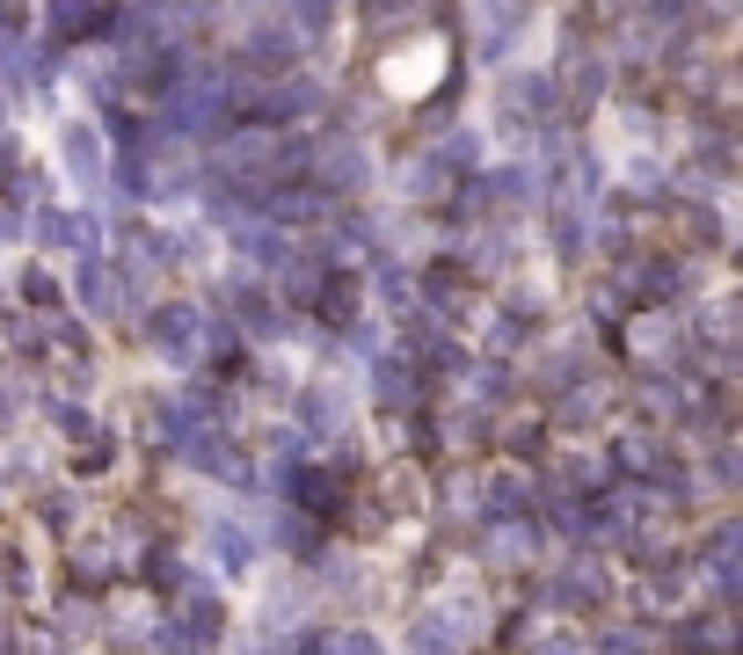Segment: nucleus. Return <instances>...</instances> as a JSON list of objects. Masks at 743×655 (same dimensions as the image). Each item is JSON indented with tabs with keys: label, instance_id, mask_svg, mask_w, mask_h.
Returning a JSON list of instances; mask_svg holds the SVG:
<instances>
[{
	"label": "nucleus",
	"instance_id": "7",
	"mask_svg": "<svg viewBox=\"0 0 743 655\" xmlns=\"http://www.w3.org/2000/svg\"><path fill=\"white\" fill-rule=\"evenodd\" d=\"M30 233L44 248H87V219H81V211H37Z\"/></svg>",
	"mask_w": 743,
	"mask_h": 655
},
{
	"label": "nucleus",
	"instance_id": "13",
	"mask_svg": "<svg viewBox=\"0 0 743 655\" xmlns=\"http://www.w3.org/2000/svg\"><path fill=\"white\" fill-rule=\"evenodd\" d=\"M52 22L59 30H87L95 15H87V0H52Z\"/></svg>",
	"mask_w": 743,
	"mask_h": 655
},
{
	"label": "nucleus",
	"instance_id": "12",
	"mask_svg": "<svg viewBox=\"0 0 743 655\" xmlns=\"http://www.w3.org/2000/svg\"><path fill=\"white\" fill-rule=\"evenodd\" d=\"M329 15H336V0H292V22H299L307 37H321V30H329Z\"/></svg>",
	"mask_w": 743,
	"mask_h": 655
},
{
	"label": "nucleus",
	"instance_id": "2",
	"mask_svg": "<svg viewBox=\"0 0 743 655\" xmlns=\"http://www.w3.org/2000/svg\"><path fill=\"white\" fill-rule=\"evenodd\" d=\"M474 634H482V604L474 597H437L423 620L409 626V641L423 655H445V648H474Z\"/></svg>",
	"mask_w": 743,
	"mask_h": 655
},
{
	"label": "nucleus",
	"instance_id": "8",
	"mask_svg": "<svg viewBox=\"0 0 743 655\" xmlns=\"http://www.w3.org/2000/svg\"><path fill=\"white\" fill-rule=\"evenodd\" d=\"M241 59H248V66H262V73H270V66L285 73V66H292V30H256Z\"/></svg>",
	"mask_w": 743,
	"mask_h": 655
},
{
	"label": "nucleus",
	"instance_id": "14",
	"mask_svg": "<svg viewBox=\"0 0 743 655\" xmlns=\"http://www.w3.org/2000/svg\"><path fill=\"white\" fill-rule=\"evenodd\" d=\"M321 655H380V648H372V641H364V634H343V641H329V648H321Z\"/></svg>",
	"mask_w": 743,
	"mask_h": 655
},
{
	"label": "nucleus",
	"instance_id": "6",
	"mask_svg": "<svg viewBox=\"0 0 743 655\" xmlns=\"http://www.w3.org/2000/svg\"><path fill=\"white\" fill-rule=\"evenodd\" d=\"M547 103H554L547 73H510V81H503V110H518L525 124H539V117H547Z\"/></svg>",
	"mask_w": 743,
	"mask_h": 655
},
{
	"label": "nucleus",
	"instance_id": "9",
	"mask_svg": "<svg viewBox=\"0 0 743 655\" xmlns=\"http://www.w3.org/2000/svg\"><path fill=\"white\" fill-rule=\"evenodd\" d=\"M590 597H606V575H598V569H561L554 604H590Z\"/></svg>",
	"mask_w": 743,
	"mask_h": 655
},
{
	"label": "nucleus",
	"instance_id": "4",
	"mask_svg": "<svg viewBox=\"0 0 743 655\" xmlns=\"http://www.w3.org/2000/svg\"><path fill=\"white\" fill-rule=\"evenodd\" d=\"M205 313H197V306H183V299H168V306H161L154 313V350H161V357H168V364H190L197 357V350H205Z\"/></svg>",
	"mask_w": 743,
	"mask_h": 655
},
{
	"label": "nucleus",
	"instance_id": "11",
	"mask_svg": "<svg viewBox=\"0 0 743 655\" xmlns=\"http://www.w3.org/2000/svg\"><path fill=\"white\" fill-rule=\"evenodd\" d=\"M380 401H394V408H409V401H415L409 364H380Z\"/></svg>",
	"mask_w": 743,
	"mask_h": 655
},
{
	"label": "nucleus",
	"instance_id": "3",
	"mask_svg": "<svg viewBox=\"0 0 743 655\" xmlns=\"http://www.w3.org/2000/svg\"><path fill=\"white\" fill-rule=\"evenodd\" d=\"M73 292H81V306L95 313V321H117V313L132 306V277H124L117 262H103V256H81V277H73Z\"/></svg>",
	"mask_w": 743,
	"mask_h": 655
},
{
	"label": "nucleus",
	"instance_id": "5",
	"mask_svg": "<svg viewBox=\"0 0 743 655\" xmlns=\"http://www.w3.org/2000/svg\"><path fill=\"white\" fill-rule=\"evenodd\" d=\"M211 561H219V575L241 583V575L256 569V539H248V524H211Z\"/></svg>",
	"mask_w": 743,
	"mask_h": 655
},
{
	"label": "nucleus",
	"instance_id": "10",
	"mask_svg": "<svg viewBox=\"0 0 743 655\" xmlns=\"http://www.w3.org/2000/svg\"><path fill=\"white\" fill-rule=\"evenodd\" d=\"M336 423H343V394H329V386L307 394V430H336Z\"/></svg>",
	"mask_w": 743,
	"mask_h": 655
},
{
	"label": "nucleus",
	"instance_id": "15",
	"mask_svg": "<svg viewBox=\"0 0 743 655\" xmlns=\"http://www.w3.org/2000/svg\"><path fill=\"white\" fill-rule=\"evenodd\" d=\"M547 655H590V648H584V641H569V634H554V641H547Z\"/></svg>",
	"mask_w": 743,
	"mask_h": 655
},
{
	"label": "nucleus",
	"instance_id": "1",
	"mask_svg": "<svg viewBox=\"0 0 743 655\" xmlns=\"http://www.w3.org/2000/svg\"><path fill=\"white\" fill-rule=\"evenodd\" d=\"M52 154H59V175H66L73 190L95 197L110 183V146H103V124H95V117H66L52 132Z\"/></svg>",
	"mask_w": 743,
	"mask_h": 655
}]
</instances>
